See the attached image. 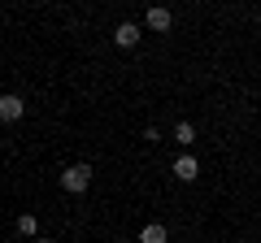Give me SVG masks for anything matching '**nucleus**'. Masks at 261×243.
Here are the masks:
<instances>
[{
    "label": "nucleus",
    "mask_w": 261,
    "mask_h": 243,
    "mask_svg": "<svg viewBox=\"0 0 261 243\" xmlns=\"http://www.w3.org/2000/svg\"><path fill=\"white\" fill-rule=\"evenodd\" d=\"M61 187L70 191V196H83V191L92 187V165H83V161H79V165H65L61 169Z\"/></svg>",
    "instance_id": "nucleus-1"
},
{
    "label": "nucleus",
    "mask_w": 261,
    "mask_h": 243,
    "mask_svg": "<svg viewBox=\"0 0 261 243\" xmlns=\"http://www.w3.org/2000/svg\"><path fill=\"white\" fill-rule=\"evenodd\" d=\"M22 113H27V100L22 96H13V92L0 96V122H22Z\"/></svg>",
    "instance_id": "nucleus-2"
},
{
    "label": "nucleus",
    "mask_w": 261,
    "mask_h": 243,
    "mask_svg": "<svg viewBox=\"0 0 261 243\" xmlns=\"http://www.w3.org/2000/svg\"><path fill=\"white\" fill-rule=\"evenodd\" d=\"M140 35H144L140 22H118V26H113V44H118V48H135Z\"/></svg>",
    "instance_id": "nucleus-3"
},
{
    "label": "nucleus",
    "mask_w": 261,
    "mask_h": 243,
    "mask_svg": "<svg viewBox=\"0 0 261 243\" xmlns=\"http://www.w3.org/2000/svg\"><path fill=\"white\" fill-rule=\"evenodd\" d=\"M174 178H178V183H196V178H200V165H196L192 152H178V161H174Z\"/></svg>",
    "instance_id": "nucleus-4"
},
{
    "label": "nucleus",
    "mask_w": 261,
    "mask_h": 243,
    "mask_svg": "<svg viewBox=\"0 0 261 243\" xmlns=\"http://www.w3.org/2000/svg\"><path fill=\"white\" fill-rule=\"evenodd\" d=\"M170 26H174V13L166 5H152L148 9V31H170Z\"/></svg>",
    "instance_id": "nucleus-5"
},
{
    "label": "nucleus",
    "mask_w": 261,
    "mask_h": 243,
    "mask_svg": "<svg viewBox=\"0 0 261 243\" xmlns=\"http://www.w3.org/2000/svg\"><path fill=\"white\" fill-rule=\"evenodd\" d=\"M166 239H170V230H166L161 222H148V226L140 230V243H166Z\"/></svg>",
    "instance_id": "nucleus-6"
},
{
    "label": "nucleus",
    "mask_w": 261,
    "mask_h": 243,
    "mask_svg": "<svg viewBox=\"0 0 261 243\" xmlns=\"http://www.w3.org/2000/svg\"><path fill=\"white\" fill-rule=\"evenodd\" d=\"M18 234H22V239H39V222H35V213H22V217H18Z\"/></svg>",
    "instance_id": "nucleus-7"
},
{
    "label": "nucleus",
    "mask_w": 261,
    "mask_h": 243,
    "mask_svg": "<svg viewBox=\"0 0 261 243\" xmlns=\"http://www.w3.org/2000/svg\"><path fill=\"white\" fill-rule=\"evenodd\" d=\"M174 139H178V148H192V143H196V126H192V122H178Z\"/></svg>",
    "instance_id": "nucleus-8"
},
{
    "label": "nucleus",
    "mask_w": 261,
    "mask_h": 243,
    "mask_svg": "<svg viewBox=\"0 0 261 243\" xmlns=\"http://www.w3.org/2000/svg\"><path fill=\"white\" fill-rule=\"evenodd\" d=\"M35 243H53V239H35Z\"/></svg>",
    "instance_id": "nucleus-9"
}]
</instances>
